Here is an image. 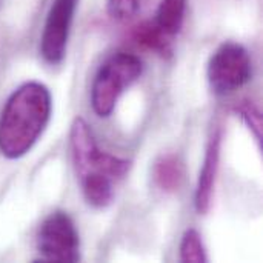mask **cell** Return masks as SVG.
Instances as JSON below:
<instances>
[{
  "label": "cell",
  "instance_id": "30bf717a",
  "mask_svg": "<svg viewBox=\"0 0 263 263\" xmlns=\"http://www.w3.org/2000/svg\"><path fill=\"white\" fill-rule=\"evenodd\" d=\"M136 39L143 43L146 48L159 52L160 55L166 57L171 54V43H170V37L166 34H163L154 23H145L142 25L137 32H136Z\"/></svg>",
  "mask_w": 263,
  "mask_h": 263
},
{
  "label": "cell",
  "instance_id": "3957f363",
  "mask_svg": "<svg viewBox=\"0 0 263 263\" xmlns=\"http://www.w3.org/2000/svg\"><path fill=\"white\" fill-rule=\"evenodd\" d=\"M142 60L129 52L111 54L96 72L91 86V106L99 117H109L123 92L140 79Z\"/></svg>",
  "mask_w": 263,
  "mask_h": 263
},
{
  "label": "cell",
  "instance_id": "9c48e42d",
  "mask_svg": "<svg viewBox=\"0 0 263 263\" xmlns=\"http://www.w3.org/2000/svg\"><path fill=\"white\" fill-rule=\"evenodd\" d=\"M185 11L186 0H162L157 8L154 25L168 37H174L183 26Z\"/></svg>",
  "mask_w": 263,
  "mask_h": 263
},
{
  "label": "cell",
  "instance_id": "8992f818",
  "mask_svg": "<svg viewBox=\"0 0 263 263\" xmlns=\"http://www.w3.org/2000/svg\"><path fill=\"white\" fill-rule=\"evenodd\" d=\"M79 0H52L40 39V54L49 65L63 62Z\"/></svg>",
  "mask_w": 263,
  "mask_h": 263
},
{
  "label": "cell",
  "instance_id": "277c9868",
  "mask_svg": "<svg viewBox=\"0 0 263 263\" xmlns=\"http://www.w3.org/2000/svg\"><path fill=\"white\" fill-rule=\"evenodd\" d=\"M206 77L210 88L216 96H230L236 92L253 77L250 52L236 42L220 45L208 62Z\"/></svg>",
  "mask_w": 263,
  "mask_h": 263
},
{
  "label": "cell",
  "instance_id": "4fadbf2b",
  "mask_svg": "<svg viewBox=\"0 0 263 263\" xmlns=\"http://www.w3.org/2000/svg\"><path fill=\"white\" fill-rule=\"evenodd\" d=\"M106 11L116 22H128L139 11V0H108Z\"/></svg>",
  "mask_w": 263,
  "mask_h": 263
},
{
  "label": "cell",
  "instance_id": "52a82bcc",
  "mask_svg": "<svg viewBox=\"0 0 263 263\" xmlns=\"http://www.w3.org/2000/svg\"><path fill=\"white\" fill-rule=\"evenodd\" d=\"M220 149H222V131L220 128H216L210 136L205 157H203V165L194 193V206L199 214H206L211 206L216 179L220 165Z\"/></svg>",
  "mask_w": 263,
  "mask_h": 263
},
{
  "label": "cell",
  "instance_id": "7c38bea8",
  "mask_svg": "<svg viewBox=\"0 0 263 263\" xmlns=\"http://www.w3.org/2000/svg\"><path fill=\"white\" fill-rule=\"evenodd\" d=\"M236 111L239 112V116L243 119V122L248 125V128H251L256 140L260 143L262 142V116L259 108L251 103V102H243L240 105L236 106Z\"/></svg>",
  "mask_w": 263,
  "mask_h": 263
},
{
  "label": "cell",
  "instance_id": "8fae6325",
  "mask_svg": "<svg viewBox=\"0 0 263 263\" xmlns=\"http://www.w3.org/2000/svg\"><path fill=\"white\" fill-rule=\"evenodd\" d=\"M180 260L190 263L208 262L202 236L197 230H186L180 242Z\"/></svg>",
  "mask_w": 263,
  "mask_h": 263
},
{
  "label": "cell",
  "instance_id": "7a4b0ae2",
  "mask_svg": "<svg viewBox=\"0 0 263 263\" xmlns=\"http://www.w3.org/2000/svg\"><path fill=\"white\" fill-rule=\"evenodd\" d=\"M52 109L49 89L40 82L18 86L0 114V153L15 160L28 154L46 129Z\"/></svg>",
  "mask_w": 263,
  "mask_h": 263
},
{
  "label": "cell",
  "instance_id": "6da1fadb",
  "mask_svg": "<svg viewBox=\"0 0 263 263\" xmlns=\"http://www.w3.org/2000/svg\"><path fill=\"white\" fill-rule=\"evenodd\" d=\"M69 149L86 203L96 210L109 206L114 202L117 185L129 173L131 162L102 151L82 117L74 119L71 125Z\"/></svg>",
  "mask_w": 263,
  "mask_h": 263
},
{
  "label": "cell",
  "instance_id": "ba28073f",
  "mask_svg": "<svg viewBox=\"0 0 263 263\" xmlns=\"http://www.w3.org/2000/svg\"><path fill=\"white\" fill-rule=\"evenodd\" d=\"M185 165L176 154L160 156L153 166L154 183L165 193H176L185 182Z\"/></svg>",
  "mask_w": 263,
  "mask_h": 263
},
{
  "label": "cell",
  "instance_id": "5b68a950",
  "mask_svg": "<svg viewBox=\"0 0 263 263\" xmlns=\"http://www.w3.org/2000/svg\"><path fill=\"white\" fill-rule=\"evenodd\" d=\"M37 251L45 262H80V239L72 219L65 211H52L37 233Z\"/></svg>",
  "mask_w": 263,
  "mask_h": 263
}]
</instances>
